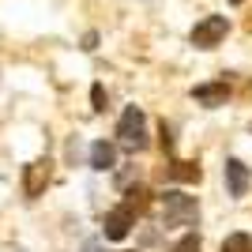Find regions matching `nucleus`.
I'll return each mask as SVG.
<instances>
[{"label":"nucleus","mask_w":252,"mask_h":252,"mask_svg":"<svg viewBox=\"0 0 252 252\" xmlns=\"http://www.w3.org/2000/svg\"><path fill=\"white\" fill-rule=\"evenodd\" d=\"M196 215H200V207H196L192 196H185L177 189H169L162 196V219H166V226H192Z\"/></svg>","instance_id":"nucleus-1"},{"label":"nucleus","mask_w":252,"mask_h":252,"mask_svg":"<svg viewBox=\"0 0 252 252\" xmlns=\"http://www.w3.org/2000/svg\"><path fill=\"white\" fill-rule=\"evenodd\" d=\"M117 136L125 139L128 147H136V151L147 147V117H143L139 105H128L125 113H121V121H117Z\"/></svg>","instance_id":"nucleus-2"},{"label":"nucleus","mask_w":252,"mask_h":252,"mask_svg":"<svg viewBox=\"0 0 252 252\" xmlns=\"http://www.w3.org/2000/svg\"><path fill=\"white\" fill-rule=\"evenodd\" d=\"M226 31H230L226 15H207V19H200L196 27H192V45H200V49H215V45L226 38Z\"/></svg>","instance_id":"nucleus-3"},{"label":"nucleus","mask_w":252,"mask_h":252,"mask_svg":"<svg viewBox=\"0 0 252 252\" xmlns=\"http://www.w3.org/2000/svg\"><path fill=\"white\" fill-rule=\"evenodd\" d=\"M132 222H136V211H132V203H121V207H113L109 215H105V237H109V241H125L128 230H132Z\"/></svg>","instance_id":"nucleus-4"},{"label":"nucleus","mask_w":252,"mask_h":252,"mask_svg":"<svg viewBox=\"0 0 252 252\" xmlns=\"http://www.w3.org/2000/svg\"><path fill=\"white\" fill-rule=\"evenodd\" d=\"M45 185H49V162H31L23 173V192L34 200V196H42Z\"/></svg>","instance_id":"nucleus-5"},{"label":"nucleus","mask_w":252,"mask_h":252,"mask_svg":"<svg viewBox=\"0 0 252 252\" xmlns=\"http://www.w3.org/2000/svg\"><path fill=\"white\" fill-rule=\"evenodd\" d=\"M226 185H230V196H245L249 192V169H245V162H237V158L226 162Z\"/></svg>","instance_id":"nucleus-6"},{"label":"nucleus","mask_w":252,"mask_h":252,"mask_svg":"<svg viewBox=\"0 0 252 252\" xmlns=\"http://www.w3.org/2000/svg\"><path fill=\"white\" fill-rule=\"evenodd\" d=\"M113 162H117V147L113 143H105V139L91 143V169H113Z\"/></svg>","instance_id":"nucleus-7"},{"label":"nucleus","mask_w":252,"mask_h":252,"mask_svg":"<svg viewBox=\"0 0 252 252\" xmlns=\"http://www.w3.org/2000/svg\"><path fill=\"white\" fill-rule=\"evenodd\" d=\"M226 83H203V87H196V102H203L207 109H215V105H222L226 102Z\"/></svg>","instance_id":"nucleus-8"},{"label":"nucleus","mask_w":252,"mask_h":252,"mask_svg":"<svg viewBox=\"0 0 252 252\" xmlns=\"http://www.w3.org/2000/svg\"><path fill=\"white\" fill-rule=\"evenodd\" d=\"M222 252H252V237L249 233H230L222 241Z\"/></svg>","instance_id":"nucleus-9"},{"label":"nucleus","mask_w":252,"mask_h":252,"mask_svg":"<svg viewBox=\"0 0 252 252\" xmlns=\"http://www.w3.org/2000/svg\"><path fill=\"white\" fill-rule=\"evenodd\" d=\"M173 177H177V181H200V166H189V162H177V166H173Z\"/></svg>","instance_id":"nucleus-10"},{"label":"nucleus","mask_w":252,"mask_h":252,"mask_svg":"<svg viewBox=\"0 0 252 252\" xmlns=\"http://www.w3.org/2000/svg\"><path fill=\"white\" fill-rule=\"evenodd\" d=\"M169 252H200V237H196V233H189V237H181Z\"/></svg>","instance_id":"nucleus-11"},{"label":"nucleus","mask_w":252,"mask_h":252,"mask_svg":"<svg viewBox=\"0 0 252 252\" xmlns=\"http://www.w3.org/2000/svg\"><path fill=\"white\" fill-rule=\"evenodd\" d=\"M91 102H94V109H105V91H102V83L91 87Z\"/></svg>","instance_id":"nucleus-12"},{"label":"nucleus","mask_w":252,"mask_h":252,"mask_svg":"<svg viewBox=\"0 0 252 252\" xmlns=\"http://www.w3.org/2000/svg\"><path fill=\"white\" fill-rule=\"evenodd\" d=\"M83 252H102V245H98V241H87V245H83Z\"/></svg>","instance_id":"nucleus-13"},{"label":"nucleus","mask_w":252,"mask_h":252,"mask_svg":"<svg viewBox=\"0 0 252 252\" xmlns=\"http://www.w3.org/2000/svg\"><path fill=\"white\" fill-rule=\"evenodd\" d=\"M230 4H245V0H230Z\"/></svg>","instance_id":"nucleus-14"}]
</instances>
